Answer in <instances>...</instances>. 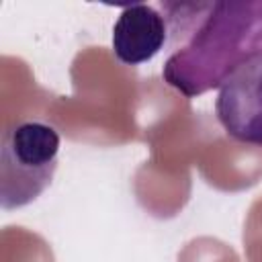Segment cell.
Masks as SVG:
<instances>
[{"mask_svg":"<svg viewBox=\"0 0 262 262\" xmlns=\"http://www.w3.org/2000/svg\"><path fill=\"white\" fill-rule=\"evenodd\" d=\"M174 51L164 82L186 98L201 96L250 61L262 59V0L162 2Z\"/></svg>","mask_w":262,"mask_h":262,"instance_id":"cell-1","label":"cell"},{"mask_svg":"<svg viewBox=\"0 0 262 262\" xmlns=\"http://www.w3.org/2000/svg\"><path fill=\"white\" fill-rule=\"evenodd\" d=\"M59 133L45 121L8 127L0 143V205L6 211L37 201L51 184L59 162Z\"/></svg>","mask_w":262,"mask_h":262,"instance_id":"cell-2","label":"cell"},{"mask_svg":"<svg viewBox=\"0 0 262 262\" xmlns=\"http://www.w3.org/2000/svg\"><path fill=\"white\" fill-rule=\"evenodd\" d=\"M168 41L164 14L149 4H129L113 27V53L123 66H139L154 59Z\"/></svg>","mask_w":262,"mask_h":262,"instance_id":"cell-4","label":"cell"},{"mask_svg":"<svg viewBox=\"0 0 262 262\" xmlns=\"http://www.w3.org/2000/svg\"><path fill=\"white\" fill-rule=\"evenodd\" d=\"M215 115L233 141L262 147V59L239 68L221 84Z\"/></svg>","mask_w":262,"mask_h":262,"instance_id":"cell-3","label":"cell"}]
</instances>
